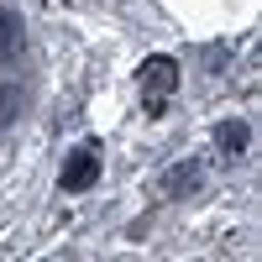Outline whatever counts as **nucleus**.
Instances as JSON below:
<instances>
[{"label": "nucleus", "instance_id": "f257e3e1", "mask_svg": "<svg viewBox=\"0 0 262 262\" xmlns=\"http://www.w3.org/2000/svg\"><path fill=\"white\" fill-rule=\"evenodd\" d=\"M95 179H100V152H95V147H79L74 158L63 163V189L79 194V189H90Z\"/></svg>", "mask_w": 262, "mask_h": 262}, {"label": "nucleus", "instance_id": "f03ea898", "mask_svg": "<svg viewBox=\"0 0 262 262\" xmlns=\"http://www.w3.org/2000/svg\"><path fill=\"white\" fill-rule=\"evenodd\" d=\"M142 84H147V95H152V105H158L173 84H179V63L173 58H147V69H142Z\"/></svg>", "mask_w": 262, "mask_h": 262}, {"label": "nucleus", "instance_id": "7ed1b4c3", "mask_svg": "<svg viewBox=\"0 0 262 262\" xmlns=\"http://www.w3.org/2000/svg\"><path fill=\"white\" fill-rule=\"evenodd\" d=\"M215 142H221L226 152H247L252 126H247V121H221V126H215Z\"/></svg>", "mask_w": 262, "mask_h": 262}, {"label": "nucleus", "instance_id": "20e7f679", "mask_svg": "<svg viewBox=\"0 0 262 262\" xmlns=\"http://www.w3.org/2000/svg\"><path fill=\"white\" fill-rule=\"evenodd\" d=\"M194 184H200V163H179V168L163 173V189H168V194H189Z\"/></svg>", "mask_w": 262, "mask_h": 262}, {"label": "nucleus", "instance_id": "39448f33", "mask_svg": "<svg viewBox=\"0 0 262 262\" xmlns=\"http://www.w3.org/2000/svg\"><path fill=\"white\" fill-rule=\"evenodd\" d=\"M11 53H21V21L16 11H0V58H11Z\"/></svg>", "mask_w": 262, "mask_h": 262}]
</instances>
